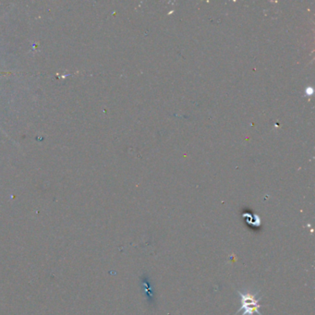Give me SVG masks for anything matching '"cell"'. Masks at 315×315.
<instances>
[{"label":"cell","instance_id":"6da1fadb","mask_svg":"<svg viewBox=\"0 0 315 315\" xmlns=\"http://www.w3.org/2000/svg\"><path fill=\"white\" fill-rule=\"evenodd\" d=\"M239 294L241 298V307L239 311L243 310V314L241 315H253L254 313L262 315L259 311V309L261 308L259 299H257L254 294H251L250 292L248 293L239 292Z\"/></svg>","mask_w":315,"mask_h":315}]
</instances>
